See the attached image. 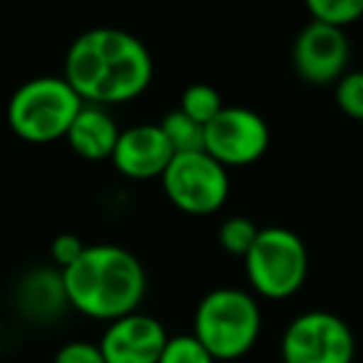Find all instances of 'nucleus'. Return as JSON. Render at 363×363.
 Returning <instances> with one entry per match:
<instances>
[{"label":"nucleus","mask_w":363,"mask_h":363,"mask_svg":"<svg viewBox=\"0 0 363 363\" xmlns=\"http://www.w3.org/2000/svg\"><path fill=\"white\" fill-rule=\"evenodd\" d=\"M62 77L85 105H125L152 85L155 60L132 33L92 28L70 43Z\"/></svg>","instance_id":"nucleus-1"},{"label":"nucleus","mask_w":363,"mask_h":363,"mask_svg":"<svg viewBox=\"0 0 363 363\" xmlns=\"http://www.w3.org/2000/svg\"><path fill=\"white\" fill-rule=\"evenodd\" d=\"M60 274L67 306L107 323L135 313L147 291L142 262L117 244H87L82 257Z\"/></svg>","instance_id":"nucleus-2"},{"label":"nucleus","mask_w":363,"mask_h":363,"mask_svg":"<svg viewBox=\"0 0 363 363\" xmlns=\"http://www.w3.org/2000/svg\"><path fill=\"white\" fill-rule=\"evenodd\" d=\"M262 333V308L252 291L222 286L204 294L194 311L192 336L214 361L247 356Z\"/></svg>","instance_id":"nucleus-3"},{"label":"nucleus","mask_w":363,"mask_h":363,"mask_svg":"<svg viewBox=\"0 0 363 363\" xmlns=\"http://www.w3.org/2000/svg\"><path fill=\"white\" fill-rule=\"evenodd\" d=\"M82 105L85 102L62 75H40L26 80L13 92L6 120L13 135L28 145H50L55 140H65Z\"/></svg>","instance_id":"nucleus-4"},{"label":"nucleus","mask_w":363,"mask_h":363,"mask_svg":"<svg viewBox=\"0 0 363 363\" xmlns=\"http://www.w3.org/2000/svg\"><path fill=\"white\" fill-rule=\"evenodd\" d=\"M249 286L269 301L289 298L308 277V249L296 232L286 227L259 229L257 242L244 257Z\"/></svg>","instance_id":"nucleus-5"},{"label":"nucleus","mask_w":363,"mask_h":363,"mask_svg":"<svg viewBox=\"0 0 363 363\" xmlns=\"http://www.w3.org/2000/svg\"><path fill=\"white\" fill-rule=\"evenodd\" d=\"M167 199L179 212L204 217L224 207L232 189L229 169H224L207 152L174 155L160 177Z\"/></svg>","instance_id":"nucleus-6"},{"label":"nucleus","mask_w":363,"mask_h":363,"mask_svg":"<svg viewBox=\"0 0 363 363\" xmlns=\"http://www.w3.org/2000/svg\"><path fill=\"white\" fill-rule=\"evenodd\" d=\"M356 338L346 318L331 311H303L281 336L284 363H353Z\"/></svg>","instance_id":"nucleus-7"},{"label":"nucleus","mask_w":363,"mask_h":363,"mask_svg":"<svg viewBox=\"0 0 363 363\" xmlns=\"http://www.w3.org/2000/svg\"><path fill=\"white\" fill-rule=\"evenodd\" d=\"M272 130L259 112L242 105H224V110L204 127V152L224 169L259 162L269 150Z\"/></svg>","instance_id":"nucleus-8"},{"label":"nucleus","mask_w":363,"mask_h":363,"mask_svg":"<svg viewBox=\"0 0 363 363\" xmlns=\"http://www.w3.org/2000/svg\"><path fill=\"white\" fill-rule=\"evenodd\" d=\"M291 60L296 75L306 85H336L348 72V60H351V43L346 30L308 23L294 40Z\"/></svg>","instance_id":"nucleus-9"},{"label":"nucleus","mask_w":363,"mask_h":363,"mask_svg":"<svg viewBox=\"0 0 363 363\" xmlns=\"http://www.w3.org/2000/svg\"><path fill=\"white\" fill-rule=\"evenodd\" d=\"M169 333L160 318L135 311L107 323L97 346L105 363H157Z\"/></svg>","instance_id":"nucleus-10"},{"label":"nucleus","mask_w":363,"mask_h":363,"mask_svg":"<svg viewBox=\"0 0 363 363\" xmlns=\"http://www.w3.org/2000/svg\"><path fill=\"white\" fill-rule=\"evenodd\" d=\"M172 157L174 152L160 125H132L127 130H120L110 160L122 177L145 182L160 179Z\"/></svg>","instance_id":"nucleus-11"},{"label":"nucleus","mask_w":363,"mask_h":363,"mask_svg":"<svg viewBox=\"0 0 363 363\" xmlns=\"http://www.w3.org/2000/svg\"><path fill=\"white\" fill-rule=\"evenodd\" d=\"M117 137H120V127L115 125L107 107L82 105L77 117L72 120L70 130H67L65 140L77 157L87 162H102L112 157Z\"/></svg>","instance_id":"nucleus-12"},{"label":"nucleus","mask_w":363,"mask_h":363,"mask_svg":"<svg viewBox=\"0 0 363 363\" xmlns=\"http://www.w3.org/2000/svg\"><path fill=\"white\" fill-rule=\"evenodd\" d=\"M18 311L30 321H52L67 306L62 274L57 269H35L26 274L16 291Z\"/></svg>","instance_id":"nucleus-13"},{"label":"nucleus","mask_w":363,"mask_h":363,"mask_svg":"<svg viewBox=\"0 0 363 363\" xmlns=\"http://www.w3.org/2000/svg\"><path fill=\"white\" fill-rule=\"evenodd\" d=\"M160 130L164 132L167 142H169L174 155H187V152H202L204 150V127L189 120L184 112L172 110L162 117Z\"/></svg>","instance_id":"nucleus-14"},{"label":"nucleus","mask_w":363,"mask_h":363,"mask_svg":"<svg viewBox=\"0 0 363 363\" xmlns=\"http://www.w3.org/2000/svg\"><path fill=\"white\" fill-rule=\"evenodd\" d=\"M177 110L184 112V115L197 122V125L207 127L209 122L224 110V100L212 85L197 82V85H189L187 90L182 92L179 107H177Z\"/></svg>","instance_id":"nucleus-15"},{"label":"nucleus","mask_w":363,"mask_h":363,"mask_svg":"<svg viewBox=\"0 0 363 363\" xmlns=\"http://www.w3.org/2000/svg\"><path fill=\"white\" fill-rule=\"evenodd\" d=\"M306 13L311 23L346 30L348 26L363 21V0H308Z\"/></svg>","instance_id":"nucleus-16"},{"label":"nucleus","mask_w":363,"mask_h":363,"mask_svg":"<svg viewBox=\"0 0 363 363\" xmlns=\"http://www.w3.org/2000/svg\"><path fill=\"white\" fill-rule=\"evenodd\" d=\"M257 234H259V227L252 222L249 217H229L219 224V244H222L224 252L234 254V257H247V252L252 249V244L257 242Z\"/></svg>","instance_id":"nucleus-17"},{"label":"nucleus","mask_w":363,"mask_h":363,"mask_svg":"<svg viewBox=\"0 0 363 363\" xmlns=\"http://www.w3.org/2000/svg\"><path fill=\"white\" fill-rule=\"evenodd\" d=\"M157 363H217V361H214L212 353L192 333H177V336L167 338Z\"/></svg>","instance_id":"nucleus-18"},{"label":"nucleus","mask_w":363,"mask_h":363,"mask_svg":"<svg viewBox=\"0 0 363 363\" xmlns=\"http://www.w3.org/2000/svg\"><path fill=\"white\" fill-rule=\"evenodd\" d=\"M333 97L343 115L363 122V70H348L333 85Z\"/></svg>","instance_id":"nucleus-19"},{"label":"nucleus","mask_w":363,"mask_h":363,"mask_svg":"<svg viewBox=\"0 0 363 363\" xmlns=\"http://www.w3.org/2000/svg\"><path fill=\"white\" fill-rule=\"evenodd\" d=\"M87 249V244L82 242L77 234H57L55 239H52L50 244V259L52 264L57 267V272H65L67 267H72V264L77 262V259L82 257V252Z\"/></svg>","instance_id":"nucleus-20"},{"label":"nucleus","mask_w":363,"mask_h":363,"mask_svg":"<svg viewBox=\"0 0 363 363\" xmlns=\"http://www.w3.org/2000/svg\"><path fill=\"white\" fill-rule=\"evenodd\" d=\"M52 363H105L100 346L90 341H67L57 348Z\"/></svg>","instance_id":"nucleus-21"}]
</instances>
